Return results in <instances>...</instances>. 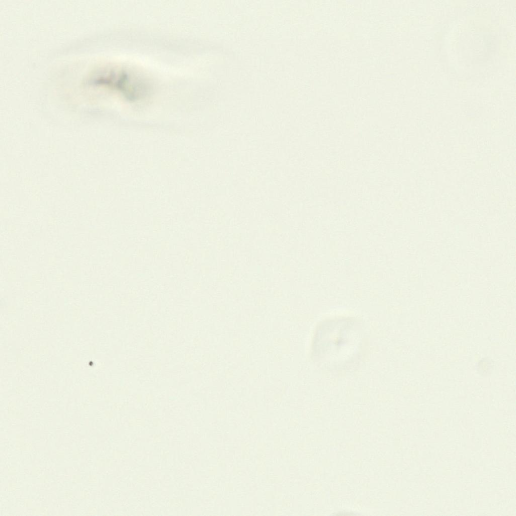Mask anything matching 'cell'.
I'll return each instance as SVG.
<instances>
[{
  "label": "cell",
  "instance_id": "7a4b0ae2",
  "mask_svg": "<svg viewBox=\"0 0 516 516\" xmlns=\"http://www.w3.org/2000/svg\"><path fill=\"white\" fill-rule=\"evenodd\" d=\"M493 368L492 361L489 358L486 357L481 360L477 366L478 372L482 376H487L490 374Z\"/></svg>",
  "mask_w": 516,
  "mask_h": 516
},
{
  "label": "cell",
  "instance_id": "6da1fadb",
  "mask_svg": "<svg viewBox=\"0 0 516 516\" xmlns=\"http://www.w3.org/2000/svg\"><path fill=\"white\" fill-rule=\"evenodd\" d=\"M364 347V333L360 322L353 318H337L318 325L312 354L314 361L325 369L342 371L359 364Z\"/></svg>",
  "mask_w": 516,
  "mask_h": 516
}]
</instances>
